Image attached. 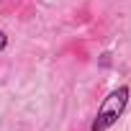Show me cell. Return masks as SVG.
I'll return each instance as SVG.
<instances>
[{
    "label": "cell",
    "mask_w": 131,
    "mask_h": 131,
    "mask_svg": "<svg viewBox=\"0 0 131 131\" xmlns=\"http://www.w3.org/2000/svg\"><path fill=\"white\" fill-rule=\"evenodd\" d=\"M5 44H8V36H5L3 31H0V51H3V49H5Z\"/></svg>",
    "instance_id": "3"
},
{
    "label": "cell",
    "mask_w": 131,
    "mask_h": 131,
    "mask_svg": "<svg viewBox=\"0 0 131 131\" xmlns=\"http://www.w3.org/2000/svg\"><path fill=\"white\" fill-rule=\"evenodd\" d=\"M128 98H131V88H128V85L113 88V90L103 98V103L98 105L95 118H93V123H90V131H108V128H113V126L118 123V118L126 113Z\"/></svg>",
    "instance_id": "1"
},
{
    "label": "cell",
    "mask_w": 131,
    "mask_h": 131,
    "mask_svg": "<svg viewBox=\"0 0 131 131\" xmlns=\"http://www.w3.org/2000/svg\"><path fill=\"white\" fill-rule=\"evenodd\" d=\"M23 3H28V0H0V13H3V16H10V13H18Z\"/></svg>",
    "instance_id": "2"
}]
</instances>
